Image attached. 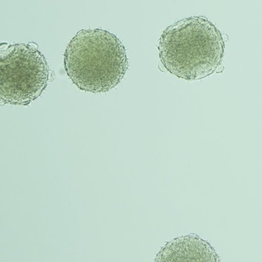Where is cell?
Segmentation results:
<instances>
[{
  "instance_id": "4",
  "label": "cell",
  "mask_w": 262,
  "mask_h": 262,
  "mask_svg": "<svg viewBox=\"0 0 262 262\" xmlns=\"http://www.w3.org/2000/svg\"><path fill=\"white\" fill-rule=\"evenodd\" d=\"M156 261H219V256L209 243L195 235L180 237L168 243Z\"/></svg>"
},
{
  "instance_id": "3",
  "label": "cell",
  "mask_w": 262,
  "mask_h": 262,
  "mask_svg": "<svg viewBox=\"0 0 262 262\" xmlns=\"http://www.w3.org/2000/svg\"><path fill=\"white\" fill-rule=\"evenodd\" d=\"M0 98L2 104L29 106L48 86L50 70L36 43L0 47Z\"/></svg>"
},
{
  "instance_id": "1",
  "label": "cell",
  "mask_w": 262,
  "mask_h": 262,
  "mask_svg": "<svg viewBox=\"0 0 262 262\" xmlns=\"http://www.w3.org/2000/svg\"><path fill=\"white\" fill-rule=\"evenodd\" d=\"M225 40L217 28L204 17L178 20L159 39V58L169 73L187 80H201L222 66Z\"/></svg>"
},
{
  "instance_id": "2",
  "label": "cell",
  "mask_w": 262,
  "mask_h": 262,
  "mask_svg": "<svg viewBox=\"0 0 262 262\" xmlns=\"http://www.w3.org/2000/svg\"><path fill=\"white\" fill-rule=\"evenodd\" d=\"M64 67L79 89L103 93L121 83L128 61L125 48L116 35L102 29H82L66 49Z\"/></svg>"
}]
</instances>
